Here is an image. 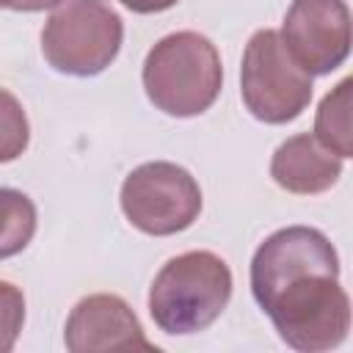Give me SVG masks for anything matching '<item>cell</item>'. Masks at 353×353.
<instances>
[{
	"label": "cell",
	"instance_id": "cell-1",
	"mask_svg": "<svg viewBox=\"0 0 353 353\" xmlns=\"http://www.w3.org/2000/svg\"><path fill=\"white\" fill-rule=\"evenodd\" d=\"M336 276L339 273L334 270L309 268L290 273L254 295L290 347L320 353L336 347L347 336L350 301Z\"/></svg>",
	"mask_w": 353,
	"mask_h": 353
},
{
	"label": "cell",
	"instance_id": "cell-2",
	"mask_svg": "<svg viewBox=\"0 0 353 353\" xmlns=\"http://www.w3.org/2000/svg\"><path fill=\"white\" fill-rule=\"evenodd\" d=\"M223 69L215 44L196 33L179 30L160 39L143 61V88L154 108L168 116H199L221 94Z\"/></svg>",
	"mask_w": 353,
	"mask_h": 353
},
{
	"label": "cell",
	"instance_id": "cell-3",
	"mask_svg": "<svg viewBox=\"0 0 353 353\" xmlns=\"http://www.w3.org/2000/svg\"><path fill=\"white\" fill-rule=\"evenodd\" d=\"M232 298V270L212 251H188L163 265L149 290V314L165 334L204 331Z\"/></svg>",
	"mask_w": 353,
	"mask_h": 353
},
{
	"label": "cell",
	"instance_id": "cell-4",
	"mask_svg": "<svg viewBox=\"0 0 353 353\" xmlns=\"http://www.w3.org/2000/svg\"><path fill=\"white\" fill-rule=\"evenodd\" d=\"M121 36V17L102 0H66L47 19L41 50L52 69L88 77L110 66Z\"/></svg>",
	"mask_w": 353,
	"mask_h": 353
},
{
	"label": "cell",
	"instance_id": "cell-5",
	"mask_svg": "<svg viewBox=\"0 0 353 353\" xmlns=\"http://www.w3.org/2000/svg\"><path fill=\"white\" fill-rule=\"evenodd\" d=\"M243 102L265 124H287L312 99V77L290 58L276 30H256L240 69Z\"/></svg>",
	"mask_w": 353,
	"mask_h": 353
},
{
	"label": "cell",
	"instance_id": "cell-6",
	"mask_svg": "<svg viewBox=\"0 0 353 353\" xmlns=\"http://www.w3.org/2000/svg\"><path fill=\"white\" fill-rule=\"evenodd\" d=\"M127 221L146 234H176L201 212L199 182L176 163L154 160L138 165L121 185Z\"/></svg>",
	"mask_w": 353,
	"mask_h": 353
},
{
	"label": "cell",
	"instance_id": "cell-7",
	"mask_svg": "<svg viewBox=\"0 0 353 353\" xmlns=\"http://www.w3.org/2000/svg\"><path fill=\"white\" fill-rule=\"evenodd\" d=\"M281 44L290 58L312 77L328 74L350 52V11L345 0H292Z\"/></svg>",
	"mask_w": 353,
	"mask_h": 353
},
{
	"label": "cell",
	"instance_id": "cell-8",
	"mask_svg": "<svg viewBox=\"0 0 353 353\" xmlns=\"http://www.w3.org/2000/svg\"><path fill=\"white\" fill-rule=\"evenodd\" d=\"M63 342L72 353H157L127 301L108 292L88 295L72 309Z\"/></svg>",
	"mask_w": 353,
	"mask_h": 353
},
{
	"label": "cell",
	"instance_id": "cell-9",
	"mask_svg": "<svg viewBox=\"0 0 353 353\" xmlns=\"http://www.w3.org/2000/svg\"><path fill=\"white\" fill-rule=\"evenodd\" d=\"M342 174V157L328 152L314 135H292L287 138L273 160H270V176L279 188L309 196L328 190Z\"/></svg>",
	"mask_w": 353,
	"mask_h": 353
},
{
	"label": "cell",
	"instance_id": "cell-10",
	"mask_svg": "<svg viewBox=\"0 0 353 353\" xmlns=\"http://www.w3.org/2000/svg\"><path fill=\"white\" fill-rule=\"evenodd\" d=\"M350 88L353 80L345 77L334 91H328L317 108L314 138L334 152L336 157L353 154V132H350Z\"/></svg>",
	"mask_w": 353,
	"mask_h": 353
},
{
	"label": "cell",
	"instance_id": "cell-11",
	"mask_svg": "<svg viewBox=\"0 0 353 353\" xmlns=\"http://www.w3.org/2000/svg\"><path fill=\"white\" fill-rule=\"evenodd\" d=\"M36 232V207L33 201L14 190L0 188V259L19 254Z\"/></svg>",
	"mask_w": 353,
	"mask_h": 353
},
{
	"label": "cell",
	"instance_id": "cell-12",
	"mask_svg": "<svg viewBox=\"0 0 353 353\" xmlns=\"http://www.w3.org/2000/svg\"><path fill=\"white\" fill-rule=\"evenodd\" d=\"M28 116L14 94L0 88V163L17 160L28 146Z\"/></svg>",
	"mask_w": 353,
	"mask_h": 353
},
{
	"label": "cell",
	"instance_id": "cell-13",
	"mask_svg": "<svg viewBox=\"0 0 353 353\" xmlns=\"http://www.w3.org/2000/svg\"><path fill=\"white\" fill-rule=\"evenodd\" d=\"M25 323V298L19 287L0 281V353H8Z\"/></svg>",
	"mask_w": 353,
	"mask_h": 353
},
{
	"label": "cell",
	"instance_id": "cell-14",
	"mask_svg": "<svg viewBox=\"0 0 353 353\" xmlns=\"http://www.w3.org/2000/svg\"><path fill=\"white\" fill-rule=\"evenodd\" d=\"M119 3L127 6L135 14H157V11H165V8L176 6L179 0H119Z\"/></svg>",
	"mask_w": 353,
	"mask_h": 353
},
{
	"label": "cell",
	"instance_id": "cell-15",
	"mask_svg": "<svg viewBox=\"0 0 353 353\" xmlns=\"http://www.w3.org/2000/svg\"><path fill=\"white\" fill-rule=\"evenodd\" d=\"M63 0H0V6L14 8V11H44L52 6H61Z\"/></svg>",
	"mask_w": 353,
	"mask_h": 353
}]
</instances>
